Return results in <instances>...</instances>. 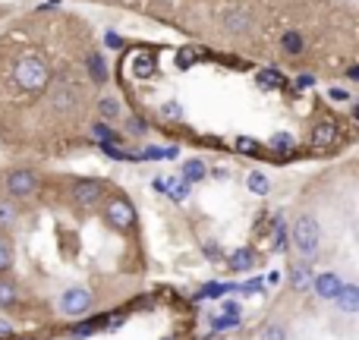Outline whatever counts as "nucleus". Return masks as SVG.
Segmentation results:
<instances>
[{
    "label": "nucleus",
    "mask_w": 359,
    "mask_h": 340,
    "mask_svg": "<svg viewBox=\"0 0 359 340\" xmlns=\"http://www.w3.org/2000/svg\"><path fill=\"white\" fill-rule=\"evenodd\" d=\"M50 82H54V73H50V63L44 54L25 50V54L16 57V63H13V86H16L22 95L38 98V95L48 92Z\"/></svg>",
    "instance_id": "obj_1"
},
{
    "label": "nucleus",
    "mask_w": 359,
    "mask_h": 340,
    "mask_svg": "<svg viewBox=\"0 0 359 340\" xmlns=\"http://www.w3.org/2000/svg\"><path fill=\"white\" fill-rule=\"evenodd\" d=\"M287 236H290L293 252L303 261L316 259L318 249H322V224H318V215L316 211H299L293 217V227L287 230Z\"/></svg>",
    "instance_id": "obj_2"
},
{
    "label": "nucleus",
    "mask_w": 359,
    "mask_h": 340,
    "mask_svg": "<svg viewBox=\"0 0 359 340\" xmlns=\"http://www.w3.org/2000/svg\"><path fill=\"white\" fill-rule=\"evenodd\" d=\"M101 221L114 230V233H130L136 227V205L123 196V192H107V198L98 205Z\"/></svg>",
    "instance_id": "obj_3"
},
{
    "label": "nucleus",
    "mask_w": 359,
    "mask_h": 340,
    "mask_svg": "<svg viewBox=\"0 0 359 340\" xmlns=\"http://www.w3.org/2000/svg\"><path fill=\"white\" fill-rule=\"evenodd\" d=\"M41 192V173L35 168H13L6 170L4 177V196L13 198V202H29Z\"/></svg>",
    "instance_id": "obj_4"
},
{
    "label": "nucleus",
    "mask_w": 359,
    "mask_h": 340,
    "mask_svg": "<svg viewBox=\"0 0 359 340\" xmlns=\"http://www.w3.org/2000/svg\"><path fill=\"white\" fill-rule=\"evenodd\" d=\"M107 192H111V183H107V179H98V177L76 179V183L69 186V205H73L76 211H92L104 202Z\"/></svg>",
    "instance_id": "obj_5"
},
{
    "label": "nucleus",
    "mask_w": 359,
    "mask_h": 340,
    "mask_svg": "<svg viewBox=\"0 0 359 340\" xmlns=\"http://www.w3.org/2000/svg\"><path fill=\"white\" fill-rule=\"evenodd\" d=\"M92 306H95V293L88 287H67L57 297V312L63 318H82L92 312Z\"/></svg>",
    "instance_id": "obj_6"
},
{
    "label": "nucleus",
    "mask_w": 359,
    "mask_h": 340,
    "mask_svg": "<svg viewBox=\"0 0 359 340\" xmlns=\"http://www.w3.org/2000/svg\"><path fill=\"white\" fill-rule=\"evenodd\" d=\"M344 280L347 278H344L341 271H322V274H316V280H312V293H316L322 303H334L341 287H344Z\"/></svg>",
    "instance_id": "obj_7"
},
{
    "label": "nucleus",
    "mask_w": 359,
    "mask_h": 340,
    "mask_svg": "<svg viewBox=\"0 0 359 340\" xmlns=\"http://www.w3.org/2000/svg\"><path fill=\"white\" fill-rule=\"evenodd\" d=\"M48 92H50V107L60 114L76 111V104H79V95H76L73 82H50Z\"/></svg>",
    "instance_id": "obj_8"
},
{
    "label": "nucleus",
    "mask_w": 359,
    "mask_h": 340,
    "mask_svg": "<svg viewBox=\"0 0 359 340\" xmlns=\"http://www.w3.org/2000/svg\"><path fill=\"white\" fill-rule=\"evenodd\" d=\"M334 309L341 312L344 318H353L359 312V284L356 280H344L341 293H337V299H334Z\"/></svg>",
    "instance_id": "obj_9"
},
{
    "label": "nucleus",
    "mask_w": 359,
    "mask_h": 340,
    "mask_svg": "<svg viewBox=\"0 0 359 340\" xmlns=\"http://www.w3.org/2000/svg\"><path fill=\"white\" fill-rule=\"evenodd\" d=\"M221 25H224L227 35H249L252 25H255V19H252V13L249 10H227L224 13V19H221Z\"/></svg>",
    "instance_id": "obj_10"
},
{
    "label": "nucleus",
    "mask_w": 359,
    "mask_h": 340,
    "mask_svg": "<svg viewBox=\"0 0 359 340\" xmlns=\"http://www.w3.org/2000/svg\"><path fill=\"white\" fill-rule=\"evenodd\" d=\"M287 280L297 293H309L312 290V280H316V271H312V261H293L290 271H287Z\"/></svg>",
    "instance_id": "obj_11"
},
{
    "label": "nucleus",
    "mask_w": 359,
    "mask_h": 340,
    "mask_svg": "<svg viewBox=\"0 0 359 340\" xmlns=\"http://www.w3.org/2000/svg\"><path fill=\"white\" fill-rule=\"evenodd\" d=\"M95 111H98V123H117V120H123V104H120L117 95H104V98H98V104H95Z\"/></svg>",
    "instance_id": "obj_12"
},
{
    "label": "nucleus",
    "mask_w": 359,
    "mask_h": 340,
    "mask_svg": "<svg viewBox=\"0 0 359 340\" xmlns=\"http://www.w3.org/2000/svg\"><path fill=\"white\" fill-rule=\"evenodd\" d=\"M19 303V280L13 271L0 274V312H10Z\"/></svg>",
    "instance_id": "obj_13"
},
{
    "label": "nucleus",
    "mask_w": 359,
    "mask_h": 340,
    "mask_svg": "<svg viewBox=\"0 0 359 340\" xmlns=\"http://www.w3.org/2000/svg\"><path fill=\"white\" fill-rule=\"evenodd\" d=\"M19 221H22V211H19V205L13 202V198L0 196V233L10 236L13 230L19 227Z\"/></svg>",
    "instance_id": "obj_14"
},
{
    "label": "nucleus",
    "mask_w": 359,
    "mask_h": 340,
    "mask_svg": "<svg viewBox=\"0 0 359 340\" xmlns=\"http://www.w3.org/2000/svg\"><path fill=\"white\" fill-rule=\"evenodd\" d=\"M337 136H341V130H337V123H331V120H318V123L309 130V142L318 145V149H325V145H334Z\"/></svg>",
    "instance_id": "obj_15"
},
{
    "label": "nucleus",
    "mask_w": 359,
    "mask_h": 340,
    "mask_svg": "<svg viewBox=\"0 0 359 340\" xmlns=\"http://www.w3.org/2000/svg\"><path fill=\"white\" fill-rule=\"evenodd\" d=\"M259 340H293V331H290V325L280 322V318H268L259 328Z\"/></svg>",
    "instance_id": "obj_16"
},
{
    "label": "nucleus",
    "mask_w": 359,
    "mask_h": 340,
    "mask_svg": "<svg viewBox=\"0 0 359 340\" xmlns=\"http://www.w3.org/2000/svg\"><path fill=\"white\" fill-rule=\"evenodd\" d=\"M303 48H306V38H303V32H284L280 35V50L284 54H290V57H297V54H303Z\"/></svg>",
    "instance_id": "obj_17"
},
{
    "label": "nucleus",
    "mask_w": 359,
    "mask_h": 340,
    "mask_svg": "<svg viewBox=\"0 0 359 340\" xmlns=\"http://www.w3.org/2000/svg\"><path fill=\"white\" fill-rule=\"evenodd\" d=\"M13 259H16V246H13V236L0 233V274L13 271Z\"/></svg>",
    "instance_id": "obj_18"
},
{
    "label": "nucleus",
    "mask_w": 359,
    "mask_h": 340,
    "mask_svg": "<svg viewBox=\"0 0 359 340\" xmlns=\"http://www.w3.org/2000/svg\"><path fill=\"white\" fill-rule=\"evenodd\" d=\"M246 189L252 192V196H268V192H271V179H268L265 173L252 170V173L246 177Z\"/></svg>",
    "instance_id": "obj_19"
},
{
    "label": "nucleus",
    "mask_w": 359,
    "mask_h": 340,
    "mask_svg": "<svg viewBox=\"0 0 359 340\" xmlns=\"http://www.w3.org/2000/svg\"><path fill=\"white\" fill-rule=\"evenodd\" d=\"M88 69H92L95 82H104L107 79V69H104V60H101V54H88Z\"/></svg>",
    "instance_id": "obj_20"
},
{
    "label": "nucleus",
    "mask_w": 359,
    "mask_h": 340,
    "mask_svg": "<svg viewBox=\"0 0 359 340\" xmlns=\"http://www.w3.org/2000/svg\"><path fill=\"white\" fill-rule=\"evenodd\" d=\"M126 132H130V136H145V120L142 117H126Z\"/></svg>",
    "instance_id": "obj_21"
},
{
    "label": "nucleus",
    "mask_w": 359,
    "mask_h": 340,
    "mask_svg": "<svg viewBox=\"0 0 359 340\" xmlns=\"http://www.w3.org/2000/svg\"><path fill=\"white\" fill-rule=\"evenodd\" d=\"M161 114H164L168 120H183V107L174 104V101H170V104H164V107H161Z\"/></svg>",
    "instance_id": "obj_22"
},
{
    "label": "nucleus",
    "mask_w": 359,
    "mask_h": 340,
    "mask_svg": "<svg viewBox=\"0 0 359 340\" xmlns=\"http://www.w3.org/2000/svg\"><path fill=\"white\" fill-rule=\"evenodd\" d=\"M271 149H293V139L290 136H278V139H271Z\"/></svg>",
    "instance_id": "obj_23"
},
{
    "label": "nucleus",
    "mask_w": 359,
    "mask_h": 340,
    "mask_svg": "<svg viewBox=\"0 0 359 340\" xmlns=\"http://www.w3.org/2000/svg\"><path fill=\"white\" fill-rule=\"evenodd\" d=\"M297 82H299V88H309V86H312V82H316V76H299V79H297Z\"/></svg>",
    "instance_id": "obj_24"
},
{
    "label": "nucleus",
    "mask_w": 359,
    "mask_h": 340,
    "mask_svg": "<svg viewBox=\"0 0 359 340\" xmlns=\"http://www.w3.org/2000/svg\"><path fill=\"white\" fill-rule=\"evenodd\" d=\"M347 79H359V67H350L347 69Z\"/></svg>",
    "instance_id": "obj_25"
}]
</instances>
